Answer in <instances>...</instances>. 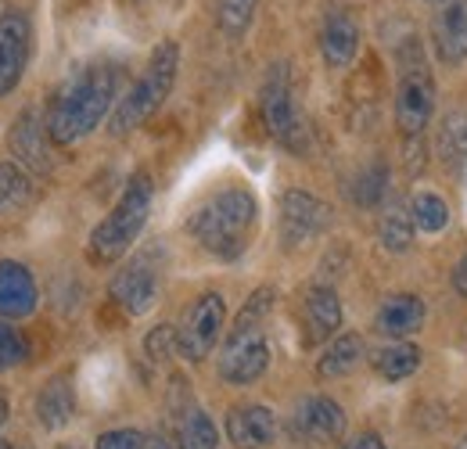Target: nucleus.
<instances>
[{"mask_svg": "<svg viewBox=\"0 0 467 449\" xmlns=\"http://www.w3.org/2000/svg\"><path fill=\"white\" fill-rule=\"evenodd\" d=\"M119 90H122V68L116 61H87V65H79L51 98L47 137L58 148L83 141L87 133H94L109 119Z\"/></svg>", "mask_w": 467, "mask_h": 449, "instance_id": "1", "label": "nucleus"}, {"mask_svg": "<svg viewBox=\"0 0 467 449\" xmlns=\"http://www.w3.org/2000/svg\"><path fill=\"white\" fill-rule=\"evenodd\" d=\"M255 220H259V205H255V194L241 183L231 187H220L213 198H205L191 220L187 230L191 237L216 259L234 263L244 256V248L252 245V234H255Z\"/></svg>", "mask_w": 467, "mask_h": 449, "instance_id": "2", "label": "nucleus"}, {"mask_svg": "<svg viewBox=\"0 0 467 449\" xmlns=\"http://www.w3.org/2000/svg\"><path fill=\"white\" fill-rule=\"evenodd\" d=\"M274 287H259L237 313L231 335L220 352V378L227 385H255L270 367V341H266V317L274 309Z\"/></svg>", "mask_w": 467, "mask_h": 449, "instance_id": "3", "label": "nucleus"}, {"mask_svg": "<svg viewBox=\"0 0 467 449\" xmlns=\"http://www.w3.org/2000/svg\"><path fill=\"white\" fill-rule=\"evenodd\" d=\"M151 198H155L151 176L148 172H133L130 183L122 187L119 202L112 205V213L94 226L90 241H87V256L94 263H116V259H122L126 248L137 241V234L144 230L148 216H151Z\"/></svg>", "mask_w": 467, "mask_h": 449, "instance_id": "4", "label": "nucleus"}, {"mask_svg": "<svg viewBox=\"0 0 467 449\" xmlns=\"http://www.w3.org/2000/svg\"><path fill=\"white\" fill-rule=\"evenodd\" d=\"M176 68H180V47H176L173 40H162L151 51L144 72L130 83L126 98L119 101L116 119H112V133L116 137L137 130V126H144L151 115L166 105V98H170V90H173L176 83Z\"/></svg>", "mask_w": 467, "mask_h": 449, "instance_id": "5", "label": "nucleus"}, {"mask_svg": "<svg viewBox=\"0 0 467 449\" xmlns=\"http://www.w3.org/2000/svg\"><path fill=\"white\" fill-rule=\"evenodd\" d=\"M431 115H435V76H431V65L424 57V47L417 40H407L400 47L396 126L407 141H413V137H424Z\"/></svg>", "mask_w": 467, "mask_h": 449, "instance_id": "6", "label": "nucleus"}, {"mask_svg": "<svg viewBox=\"0 0 467 449\" xmlns=\"http://www.w3.org/2000/svg\"><path fill=\"white\" fill-rule=\"evenodd\" d=\"M259 115H263V126L266 133L288 148L292 155H306L309 151V126L302 119V109L295 105V90H292V68L285 61H277L266 79H263V94H259Z\"/></svg>", "mask_w": 467, "mask_h": 449, "instance_id": "7", "label": "nucleus"}, {"mask_svg": "<svg viewBox=\"0 0 467 449\" xmlns=\"http://www.w3.org/2000/svg\"><path fill=\"white\" fill-rule=\"evenodd\" d=\"M223 324H227L223 295H216V291L198 295L176 328V352L191 363H202L216 349V341L223 335Z\"/></svg>", "mask_w": 467, "mask_h": 449, "instance_id": "8", "label": "nucleus"}, {"mask_svg": "<svg viewBox=\"0 0 467 449\" xmlns=\"http://www.w3.org/2000/svg\"><path fill=\"white\" fill-rule=\"evenodd\" d=\"M159 287H162V266L155 259V248L137 252L109 284L112 302L122 313H130V317L148 313L155 306V298H159Z\"/></svg>", "mask_w": 467, "mask_h": 449, "instance_id": "9", "label": "nucleus"}, {"mask_svg": "<svg viewBox=\"0 0 467 449\" xmlns=\"http://www.w3.org/2000/svg\"><path fill=\"white\" fill-rule=\"evenodd\" d=\"M331 224L327 205L309 194V191H285L281 194V241L285 248H306L309 241H317Z\"/></svg>", "mask_w": 467, "mask_h": 449, "instance_id": "10", "label": "nucleus"}, {"mask_svg": "<svg viewBox=\"0 0 467 449\" xmlns=\"http://www.w3.org/2000/svg\"><path fill=\"white\" fill-rule=\"evenodd\" d=\"M29 47H33V26L22 11H4L0 15V98H7L29 65Z\"/></svg>", "mask_w": 467, "mask_h": 449, "instance_id": "11", "label": "nucleus"}, {"mask_svg": "<svg viewBox=\"0 0 467 449\" xmlns=\"http://www.w3.org/2000/svg\"><path fill=\"white\" fill-rule=\"evenodd\" d=\"M431 44L446 65L467 61V0H442L435 4L431 18Z\"/></svg>", "mask_w": 467, "mask_h": 449, "instance_id": "12", "label": "nucleus"}, {"mask_svg": "<svg viewBox=\"0 0 467 449\" xmlns=\"http://www.w3.org/2000/svg\"><path fill=\"white\" fill-rule=\"evenodd\" d=\"M274 435H277V421L259 402H241L227 413V439L237 449H263L274 443Z\"/></svg>", "mask_w": 467, "mask_h": 449, "instance_id": "13", "label": "nucleus"}, {"mask_svg": "<svg viewBox=\"0 0 467 449\" xmlns=\"http://www.w3.org/2000/svg\"><path fill=\"white\" fill-rule=\"evenodd\" d=\"M33 309H36L33 274L15 259H0V320H26Z\"/></svg>", "mask_w": 467, "mask_h": 449, "instance_id": "14", "label": "nucleus"}, {"mask_svg": "<svg viewBox=\"0 0 467 449\" xmlns=\"http://www.w3.org/2000/svg\"><path fill=\"white\" fill-rule=\"evenodd\" d=\"M302 328H306V341L320 345L342 328V298L335 287H309L306 302H302Z\"/></svg>", "mask_w": 467, "mask_h": 449, "instance_id": "15", "label": "nucleus"}, {"mask_svg": "<svg viewBox=\"0 0 467 449\" xmlns=\"http://www.w3.org/2000/svg\"><path fill=\"white\" fill-rule=\"evenodd\" d=\"M295 428H298L306 439H313V443H335V439L346 435V413H342V406H338L335 399L313 395V399H306V402L298 406Z\"/></svg>", "mask_w": 467, "mask_h": 449, "instance_id": "16", "label": "nucleus"}, {"mask_svg": "<svg viewBox=\"0 0 467 449\" xmlns=\"http://www.w3.org/2000/svg\"><path fill=\"white\" fill-rule=\"evenodd\" d=\"M320 55L331 68H346L359 55V26L346 11H331L320 29Z\"/></svg>", "mask_w": 467, "mask_h": 449, "instance_id": "17", "label": "nucleus"}, {"mask_svg": "<svg viewBox=\"0 0 467 449\" xmlns=\"http://www.w3.org/2000/svg\"><path fill=\"white\" fill-rule=\"evenodd\" d=\"M420 324H424V302L417 295H392V298H385L378 317H374V328L389 338L413 335Z\"/></svg>", "mask_w": 467, "mask_h": 449, "instance_id": "18", "label": "nucleus"}, {"mask_svg": "<svg viewBox=\"0 0 467 449\" xmlns=\"http://www.w3.org/2000/svg\"><path fill=\"white\" fill-rule=\"evenodd\" d=\"M76 413V395H72V381L68 374H58L51 378L40 395H36V417L47 424V428H65Z\"/></svg>", "mask_w": 467, "mask_h": 449, "instance_id": "19", "label": "nucleus"}, {"mask_svg": "<svg viewBox=\"0 0 467 449\" xmlns=\"http://www.w3.org/2000/svg\"><path fill=\"white\" fill-rule=\"evenodd\" d=\"M363 360V338L349 331V335H338L317 360V378H346L352 367Z\"/></svg>", "mask_w": 467, "mask_h": 449, "instance_id": "20", "label": "nucleus"}, {"mask_svg": "<svg viewBox=\"0 0 467 449\" xmlns=\"http://www.w3.org/2000/svg\"><path fill=\"white\" fill-rule=\"evenodd\" d=\"M417 367H420V349L413 341H392L374 356V371L381 381H407Z\"/></svg>", "mask_w": 467, "mask_h": 449, "instance_id": "21", "label": "nucleus"}, {"mask_svg": "<svg viewBox=\"0 0 467 449\" xmlns=\"http://www.w3.org/2000/svg\"><path fill=\"white\" fill-rule=\"evenodd\" d=\"M439 148H442V162L464 180L467 176V112L446 115V122H442V130H439Z\"/></svg>", "mask_w": 467, "mask_h": 449, "instance_id": "22", "label": "nucleus"}, {"mask_svg": "<svg viewBox=\"0 0 467 449\" xmlns=\"http://www.w3.org/2000/svg\"><path fill=\"white\" fill-rule=\"evenodd\" d=\"M33 202V176L22 162H0V213H18Z\"/></svg>", "mask_w": 467, "mask_h": 449, "instance_id": "23", "label": "nucleus"}, {"mask_svg": "<svg viewBox=\"0 0 467 449\" xmlns=\"http://www.w3.org/2000/svg\"><path fill=\"white\" fill-rule=\"evenodd\" d=\"M378 234H381V245L389 252H407L413 245V234H417V224L410 216V205H389L381 213V224H378Z\"/></svg>", "mask_w": 467, "mask_h": 449, "instance_id": "24", "label": "nucleus"}, {"mask_svg": "<svg viewBox=\"0 0 467 449\" xmlns=\"http://www.w3.org/2000/svg\"><path fill=\"white\" fill-rule=\"evenodd\" d=\"M220 432L213 424V417L202 406H191L180 421V435H176V449H216Z\"/></svg>", "mask_w": 467, "mask_h": 449, "instance_id": "25", "label": "nucleus"}, {"mask_svg": "<svg viewBox=\"0 0 467 449\" xmlns=\"http://www.w3.org/2000/svg\"><path fill=\"white\" fill-rule=\"evenodd\" d=\"M11 148L18 151L22 162H29L33 169H47V151H44V137H40V126H36V115L22 112L15 133H11Z\"/></svg>", "mask_w": 467, "mask_h": 449, "instance_id": "26", "label": "nucleus"}, {"mask_svg": "<svg viewBox=\"0 0 467 449\" xmlns=\"http://www.w3.org/2000/svg\"><path fill=\"white\" fill-rule=\"evenodd\" d=\"M410 216H413V224H417L420 234H439L442 226L450 224V205H446L439 194L424 191V194H413V202H410Z\"/></svg>", "mask_w": 467, "mask_h": 449, "instance_id": "27", "label": "nucleus"}, {"mask_svg": "<svg viewBox=\"0 0 467 449\" xmlns=\"http://www.w3.org/2000/svg\"><path fill=\"white\" fill-rule=\"evenodd\" d=\"M255 15V0H223L220 4V26L227 37H244V29L252 26Z\"/></svg>", "mask_w": 467, "mask_h": 449, "instance_id": "28", "label": "nucleus"}, {"mask_svg": "<svg viewBox=\"0 0 467 449\" xmlns=\"http://www.w3.org/2000/svg\"><path fill=\"white\" fill-rule=\"evenodd\" d=\"M22 360H26V338L18 335L7 320H0V371L15 367Z\"/></svg>", "mask_w": 467, "mask_h": 449, "instance_id": "29", "label": "nucleus"}, {"mask_svg": "<svg viewBox=\"0 0 467 449\" xmlns=\"http://www.w3.org/2000/svg\"><path fill=\"white\" fill-rule=\"evenodd\" d=\"M144 349H148V356H151L155 363L170 360L176 352V328H155L151 335L144 338Z\"/></svg>", "mask_w": 467, "mask_h": 449, "instance_id": "30", "label": "nucleus"}, {"mask_svg": "<svg viewBox=\"0 0 467 449\" xmlns=\"http://www.w3.org/2000/svg\"><path fill=\"white\" fill-rule=\"evenodd\" d=\"M94 449H144V435L133 428H116V432H105Z\"/></svg>", "mask_w": 467, "mask_h": 449, "instance_id": "31", "label": "nucleus"}, {"mask_svg": "<svg viewBox=\"0 0 467 449\" xmlns=\"http://www.w3.org/2000/svg\"><path fill=\"white\" fill-rule=\"evenodd\" d=\"M346 449H385V443H381L374 432H363V435H356Z\"/></svg>", "mask_w": 467, "mask_h": 449, "instance_id": "32", "label": "nucleus"}, {"mask_svg": "<svg viewBox=\"0 0 467 449\" xmlns=\"http://www.w3.org/2000/svg\"><path fill=\"white\" fill-rule=\"evenodd\" d=\"M453 284H457V291L467 298V256L457 263V270H453Z\"/></svg>", "mask_w": 467, "mask_h": 449, "instance_id": "33", "label": "nucleus"}, {"mask_svg": "<svg viewBox=\"0 0 467 449\" xmlns=\"http://www.w3.org/2000/svg\"><path fill=\"white\" fill-rule=\"evenodd\" d=\"M144 449H170V446H166L162 435H148V439H144Z\"/></svg>", "mask_w": 467, "mask_h": 449, "instance_id": "34", "label": "nucleus"}, {"mask_svg": "<svg viewBox=\"0 0 467 449\" xmlns=\"http://www.w3.org/2000/svg\"><path fill=\"white\" fill-rule=\"evenodd\" d=\"M4 421H7V395L0 392V428H4Z\"/></svg>", "mask_w": 467, "mask_h": 449, "instance_id": "35", "label": "nucleus"}, {"mask_svg": "<svg viewBox=\"0 0 467 449\" xmlns=\"http://www.w3.org/2000/svg\"><path fill=\"white\" fill-rule=\"evenodd\" d=\"M0 449H15V446H7V443H0Z\"/></svg>", "mask_w": 467, "mask_h": 449, "instance_id": "36", "label": "nucleus"}, {"mask_svg": "<svg viewBox=\"0 0 467 449\" xmlns=\"http://www.w3.org/2000/svg\"><path fill=\"white\" fill-rule=\"evenodd\" d=\"M428 4H442V0H428Z\"/></svg>", "mask_w": 467, "mask_h": 449, "instance_id": "37", "label": "nucleus"}, {"mask_svg": "<svg viewBox=\"0 0 467 449\" xmlns=\"http://www.w3.org/2000/svg\"><path fill=\"white\" fill-rule=\"evenodd\" d=\"M461 449H467V439H464V443H461Z\"/></svg>", "mask_w": 467, "mask_h": 449, "instance_id": "38", "label": "nucleus"}, {"mask_svg": "<svg viewBox=\"0 0 467 449\" xmlns=\"http://www.w3.org/2000/svg\"><path fill=\"white\" fill-rule=\"evenodd\" d=\"M58 449H76V446H58Z\"/></svg>", "mask_w": 467, "mask_h": 449, "instance_id": "39", "label": "nucleus"}]
</instances>
